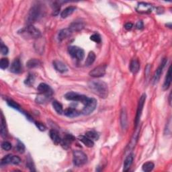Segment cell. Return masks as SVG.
Segmentation results:
<instances>
[{
  "label": "cell",
  "mask_w": 172,
  "mask_h": 172,
  "mask_svg": "<svg viewBox=\"0 0 172 172\" xmlns=\"http://www.w3.org/2000/svg\"><path fill=\"white\" fill-rule=\"evenodd\" d=\"M145 100H146V94H143L141 96L140 99H139V101H138L137 110H136V118H135V128L137 127L138 124L139 123V121H140L141 114L143 110V107H144V102H145Z\"/></svg>",
  "instance_id": "52a82bcc"
},
{
  "label": "cell",
  "mask_w": 172,
  "mask_h": 172,
  "mask_svg": "<svg viewBox=\"0 0 172 172\" xmlns=\"http://www.w3.org/2000/svg\"><path fill=\"white\" fill-rule=\"evenodd\" d=\"M7 104L9 105L10 107H12L13 109H16V110H20V105H19L18 103H16V102H14V101H13L12 100H7Z\"/></svg>",
  "instance_id": "836d02e7"
},
{
  "label": "cell",
  "mask_w": 172,
  "mask_h": 172,
  "mask_svg": "<svg viewBox=\"0 0 172 172\" xmlns=\"http://www.w3.org/2000/svg\"><path fill=\"white\" fill-rule=\"evenodd\" d=\"M152 9L153 7L151 4L144 2L138 3L136 7V12L140 13H149L151 12Z\"/></svg>",
  "instance_id": "30bf717a"
},
{
  "label": "cell",
  "mask_w": 172,
  "mask_h": 172,
  "mask_svg": "<svg viewBox=\"0 0 172 172\" xmlns=\"http://www.w3.org/2000/svg\"><path fill=\"white\" fill-rule=\"evenodd\" d=\"M72 31L69 28H65L61 30V31L59 32V35H58V39L59 41H62L64 39H67V38L71 36V34H72Z\"/></svg>",
  "instance_id": "9a60e30c"
},
{
  "label": "cell",
  "mask_w": 172,
  "mask_h": 172,
  "mask_svg": "<svg viewBox=\"0 0 172 172\" xmlns=\"http://www.w3.org/2000/svg\"><path fill=\"white\" fill-rule=\"evenodd\" d=\"M95 54L94 53V52H90V53L88 54V55H87V57L86 59V61L85 64L86 66H89V65H91L95 61Z\"/></svg>",
  "instance_id": "4316f807"
},
{
  "label": "cell",
  "mask_w": 172,
  "mask_h": 172,
  "mask_svg": "<svg viewBox=\"0 0 172 172\" xmlns=\"http://www.w3.org/2000/svg\"><path fill=\"white\" fill-rule=\"evenodd\" d=\"M96 106L97 101L94 99V98H89L88 102L84 105V107L81 112L84 115H89V114L92 113L95 110Z\"/></svg>",
  "instance_id": "ba28073f"
},
{
  "label": "cell",
  "mask_w": 172,
  "mask_h": 172,
  "mask_svg": "<svg viewBox=\"0 0 172 172\" xmlns=\"http://www.w3.org/2000/svg\"><path fill=\"white\" fill-rule=\"evenodd\" d=\"M154 167H155V165L153 162H146L145 163H144V164L143 165V170L146 172L151 171L153 170Z\"/></svg>",
  "instance_id": "f1b7e54d"
},
{
  "label": "cell",
  "mask_w": 172,
  "mask_h": 172,
  "mask_svg": "<svg viewBox=\"0 0 172 172\" xmlns=\"http://www.w3.org/2000/svg\"><path fill=\"white\" fill-rule=\"evenodd\" d=\"M53 66L57 71L62 73L67 72L68 70L65 64L61 61H58V60H55V61H53Z\"/></svg>",
  "instance_id": "7c38bea8"
},
{
  "label": "cell",
  "mask_w": 172,
  "mask_h": 172,
  "mask_svg": "<svg viewBox=\"0 0 172 172\" xmlns=\"http://www.w3.org/2000/svg\"><path fill=\"white\" fill-rule=\"evenodd\" d=\"M64 114L65 116L69 117V118H75V117H77L80 115V112L75 108H69L64 111Z\"/></svg>",
  "instance_id": "e0dca14e"
},
{
  "label": "cell",
  "mask_w": 172,
  "mask_h": 172,
  "mask_svg": "<svg viewBox=\"0 0 172 172\" xmlns=\"http://www.w3.org/2000/svg\"><path fill=\"white\" fill-rule=\"evenodd\" d=\"M34 80H35V79H34V75L30 74L28 75V77H27V79L25 80V81H24V83H25V84H26L27 86H31L32 85V84L34 83Z\"/></svg>",
  "instance_id": "e575fe53"
},
{
  "label": "cell",
  "mask_w": 172,
  "mask_h": 172,
  "mask_svg": "<svg viewBox=\"0 0 172 172\" xmlns=\"http://www.w3.org/2000/svg\"><path fill=\"white\" fill-rule=\"evenodd\" d=\"M133 159H134V156L133 154H130L127 157L124 162L123 170L124 171H127L129 170V168H130V166L133 162Z\"/></svg>",
  "instance_id": "ffe728a7"
},
{
  "label": "cell",
  "mask_w": 172,
  "mask_h": 172,
  "mask_svg": "<svg viewBox=\"0 0 172 172\" xmlns=\"http://www.w3.org/2000/svg\"><path fill=\"white\" fill-rule=\"evenodd\" d=\"M171 94L170 93V96H169V97H170V100H169V103H170V105H171Z\"/></svg>",
  "instance_id": "f6af8a7d"
},
{
  "label": "cell",
  "mask_w": 172,
  "mask_h": 172,
  "mask_svg": "<svg viewBox=\"0 0 172 172\" xmlns=\"http://www.w3.org/2000/svg\"><path fill=\"white\" fill-rule=\"evenodd\" d=\"M65 98L68 100L71 101H75V102H81L84 105L88 102L89 100V98L86 96L84 95L79 94L77 93H75L73 92H70L67 93L65 95Z\"/></svg>",
  "instance_id": "5b68a950"
},
{
  "label": "cell",
  "mask_w": 172,
  "mask_h": 172,
  "mask_svg": "<svg viewBox=\"0 0 172 172\" xmlns=\"http://www.w3.org/2000/svg\"><path fill=\"white\" fill-rule=\"evenodd\" d=\"M73 163L75 166H81L86 163L87 161V155L80 150H75L73 152Z\"/></svg>",
  "instance_id": "277c9868"
},
{
  "label": "cell",
  "mask_w": 172,
  "mask_h": 172,
  "mask_svg": "<svg viewBox=\"0 0 172 172\" xmlns=\"http://www.w3.org/2000/svg\"><path fill=\"white\" fill-rule=\"evenodd\" d=\"M35 124H36V126L38 127V129H39L40 130L45 131L46 130V127L43 124L40 123V122H35Z\"/></svg>",
  "instance_id": "60d3db41"
},
{
  "label": "cell",
  "mask_w": 172,
  "mask_h": 172,
  "mask_svg": "<svg viewBox=\"0 0 172 172\" xmlns=\"http://www.w3.org/2000/svg\"><path fill=\"white\" fill-rule=\"evenodd\" d=\"M90 40L95 42L100 43L101 42V36L98 34H94L90 37Z\"/></svg>",
  "instance_id": "74e56055"
},
{
  "label": "cell",
  "mask_w": 172,
  "mask_h": 172,
  "mask_svg": "<svg viewBox=\"0 0 172 172\" xmlns=\"http://www.w3.org/2000/svg\"><path fill=\"white\" fill-rule=\"evenodd\" d=\"M50 136L52 141H53V143L56 144H58L61 143V138L60 137L58 132L55 130H51L50 131Z\"/></svg>",
  "instance_id": "ac0fdd59"
},
{
  "label": "cell",
  "mask_w": 172,
  "mask_h": 172,
  "mask_svg": "<svg viewBox=\"0 0 172 172\" xmlns=\"http://www.w3.org/2000/svg\"><path fill=\"white\" fill-rule=\"evenodd\" d=\"M167 61H168L167 59H163V61H162V63H161V64L159 65V66L158 67L157 69L156 70V71H155V74H154L153 80V81L154 84L157 83L158 81H159V79L161 77V75H162V74L163 69H164L165 65H166V63H167Z\"/></svg>",
  "instance_id": "8fae6325"
},
{
  "label": "cell",
  "mask_w": 172,
  "mask_h": 172,
  "mask_svg": "<svg viewBox=\"0 0 172 172\" xmlns=\"http://www.w3.org/2000/svg\"><path fill=\"white\" fill-rule=\"evenodd\" d=\"M133 24L130 22H128L127 24H124V28L127 30V31H129V30H131L133 28Z\"/></svg>",
  "instance_id": "b9f144b4"
},
{
  "label": "cell",
  "mask_w": 172,
  "mask_h": 172,
  "mask_svg": "<svg viewBox=\"0 0 172 172\" xmlns=\"http://www.w3.org/2000/svg\"><path fill=\"white\" fill-rule=\"evenodd\" d=\"M151 65H147V67L145 68V74L147 76H148L149 75V71H150V69H151Z\"/></svg>",
  "instance_id": "ee69618b"
},
{
  "label": "cell",
  "mask_w": 172,
  "mask_h": 172,
  "mask_svg": "<svg viewBox=\"0 0 172 172\" xmlns=\"http://www.w3.org/2000/svg\"><path fill=\"white\" fill-rule=\"evenodd\" d=\"M40 64H41V63H40L39 60L33 59L29 60V61L26 63V66L27 67L29 68V69H33V68L40 66Z\"/></svg>",
  "instance_id": "d4e9b609"
},
{
  "label": "cell",
  "mask_w": 172,
  "mask_h": 172,
  "mask_svg": "<svg viewBox=\"0 0 172 172\" xmlns=\"http://www.w3.org/2000/svg\"><path fill=\"white\" fill-rule=\"evenodd\" d=\"M9 60L6 58H3L1 59V61H0V68L1 69H5L9 66Z\"/></svg>",
  "instance_id": "1f68e13d"
},
{
  "label": "cell",
  "mask_w": 172,
  "mask_h": 172,
  "mask_svg": "<svg viewBox=\"0 0 172 172\" xmlns=\"http://www.w3.org/2000/svg\"><path fill=\"white\" fill-rule=\"evenodd\" d=\"M68 51L71 56L73 58L77 59L79 61H81L83 60L84 57H85V53L82 48H79L77 46H69L68 48Z\"/></svg>",
  "instance_id": "8992f818"
},
{
  "label": "cell",
  "mask_w": 172,
  "mask_h": 172,
  "mask_svg": "<svg viewBox=\"0 0 172 172\" xmlns=\"http://www.w3.org/2000/svg\"><path fill=\"white\" fill-rule=\"evenodd\" d=\"M19 34L26 39H39L41 36L39 30L32 25H28L26 28L22 29L19 31Z\"/></svg>",
  "instance_id": "7a4b0ae2"
},
{
  "label": "cell",
  "mask_w": 172,
  "mask_h": 172,
  "mask_svg": "<svg viewBox=\"0 0 172 172\" xmlns=\"http://www.w3.org/2000/svg\"><path fill=\"white\" fill-rule=\"evenodd\" d=\"M53 106L54 109V110H55L58 114H61L62 113L64 112L62 105L59 102H57V101H54L53 102Z\"/></svg>",
  "instance_id": "83f0119b"
},
{
  "label": "cell",
  "mask_w": 172,
  "mask_h": 172,
  "mask_svg": "<svg viewBox=\"0 0 172 172\" xmlns=\"http://www.w3.org/2000/svg\"><path fill=\"white\" fill-rule=\"evenodd\" d=\"M76 10V7L74 6H69L65 8L61 13V16L63 18H66L68 16L71 15L74 12V11Z\"/></svg>",
  "instance_id": "44dd1931"
},
{
  "label": "cell",
  "mask_w": 172,
  "mask_h": 172,
  "mask_svg": "<svg viewBox=\"0 0 172 172\" xmlns=\"http://www.w3.org/2000/svg\"><path fill=\"white\" fill-rule=\"evenodd\" d=\"M143 26H144L143 22L142 21L137 22V23H136V28L137 29H139V30L143 28Z\"/></svg>",
  "instance_id": "7bdbcfd3"
},
{
  "label": "cell",
  "mask_w": 172,
  "mask_h": 172,
  "mask_svg": "<svg viewBox=\"0 0 172 172\" xmlns=\"http://www.w3.org/2000/svg\"><path fill=\"white\" fill-rule=\"evenodd\" d=\"M83 24L80 21H76L71 24L69 28L71 30L72 32L74 31H79L83 28Z\"/></svg>",
  "instance_id": "603a6c76"
},
{
  "label": "cell",
  "mask_w": 172,
  "mask_h": 172,
  "mask_svg": "<svg viewBox=\"0 0 172 172\" xmlns=\"http://www.w3.org/2000/svg\"><path fill=\"white\" fill-rule=\"evenodd\" d=\"M20 162H21V159L20 157L18 156H15V155H13L12 159V164L18 165Z\"/></svg>",
  "instance_id": "ab89813d"
},
{
  "label": "cell",
  "mask_w": 172,
  "mask_h": 172,
  "mask_svg": "<svg viewBox=\"0 0 172 172\" xmlns=\"http://www.w3.org/2000/svg\"><path fill=\"white\" fill-rule=\"evenodd\" d=\"M1 148L5 151H10L12 149V144L7 141L3 142L1 144Z\"/></svg>",
  "instance_id": "d590c367"
},
{
  "label": "cell",
  "mask_w": 172,
  "mask_h": 172,
  "mask_svg": "<svg viewBox=\"0 0 172 172\" xmlns=\"http://www.w3.org/2000/svg\"><path fill=\"white\" fill-rule=\"evenodd\" d=\"M74 139L75 138L73 137L71 135H69V134H68V135H67L65 136L63 140L61 141L62 145L64 147H65V148H67V147L69 146L71 143L74 141Z\"/></svg>",
  "instance_id": "cb8c5ba5"
},
{
  "label": "cell",
  "mask_w": 172,
  "mask_h": 172,
  "mask_svg": "<svg viewBox=\"0 0 172 172\" xmlns=\"http://www.w3.org/2000/svg\"><path fill=\"white\" fill-rule=\"evenodd\" d=\"M78 138H79V140H80L81 142H82V143L87 147H92L94 145V141H93V140L90 139L86 136L80 135L78 136Z\"/></svg>",
  "instance_id": "d6986e66"
},
{
  "label": "cell",
  "mask_w": 172,
  "mask_h": 172,
  "mask_svg": "<svg viewBox=\"0 0 172 172\" xmlns=\"http://www.w3.org/2000/svg\"><path fill=\"white\" fill-rule=\"evenodd\" d=\"M12 155H7L5 156L4 158H2L1 161V165H6L12 163Z\"/></svg>",
  "instance_id": "f546056e"
},
{
  "label": "cell",
  "mask_w": 172,
  "mask_h": 172,
  "mask_svg": "<svg viewBox=\"0 0 172 172\" xmlns=\"http://www.w3.org/2000/svg\"><path fill=\"white\" fill-rule=\"evenodd\" d=\"M88 87L91 91L101 98H106L108 95V87L104 81L92 80L88 82Z\"/></svg>",
  "instance_id": "6da1fadb"
},
{
  "label": "cell",
  "mask_w": 172,
  "mask_h": 172,
  "mask_svg": "<svg viewBox=\"0 0 172 172\" xmlns=\"http://www.w3.org/2000/svg\"><path fill=\"white\" fill-rule=\"evenodd\" d=\"M106 65H100L89 72V75L93 77H101L106 74Z\"/></svg>",
  "instance_id": "9c48e42d"
},
{
  "label": "cell",
  "mask_w": 172,
  "mask_h": 172,
  "mask_svg": "<svg viewBox=\"0 0 172 172\" xmlns=\"http://www.w3.org/2000/svg\"><path fill=\"white\" fill-rule=\"evenodd\" d=\"M139 68H140V65H139L138 60L133 59V61L130 62V71L133 73H134V74H135V73H136L138 71Z\"/></svg>",
  "instance_id": "7402d4cb"
},
{
  "label": "cell",
  "mask_w": 172,
  "mask_h": 172,
  "mask_svg": "<svg viewBox=\"0 0 172 172\" xmlns=\"http://www.w3.org/2000/svg\"><path fill=\"white\" fill-rule=\"evenodd\" d=\"M38 91H39L40 94H46L48 95H50L52 94V90L51 87L48 86L47 84L45 83H41L39 84V86H38Z\"/></svg>",
  "instance_id": "4fadbf2b"
},
{
  "label": "cell",
  "mask_w": 172,
  "mask_h": 172,
  "mask_svg": "<svg viewBox=\"0 0 172 172\" xmlns=\"http://www.w3.org/2000/svg\"><path fill=\"white\" fill-rule=\"evenodd\" d=\"M10 71L13 73H18L21 71V63L18 59H16L12 62L10 67Z\"/></svg>",
  "instance_id": "5bb4252c"
},
{
  "label": "cell",
  "mask_w": 172,
  "mask_h": 172,
  "mask_svg": "<svg viewBox=\"0 0 172 172\" xmlns=\"http://www.w3.org/2000/svg\"><path fill=\"white\" fill-rule=\"evenodd\" d=\"M86 136L92 140L97 141L99 138V136H98V134L96 133H95L94 131H88V132L86 133Z\"/></svg>",
  "instance_id": "4dcf8cb0"
},
{
  "label": "cell",
  "mask_w": 172,
  "mask_h": 172,
  "mask_svg": "<svg viewBox=\"0 0 172 172\" xmlns=\"http://www.w3.org/2000/svg\"><path fill=\"white\" fill-rule=\"evenodd\" d=\"M16 149H17L18 152L21 153H23L24 151H25V146L24 145V144L22 143V142L18 141L17 145H16Z\"/></svg>",
  "instance_id": "8d00e7d4"
},
{
  "label": "cell",
  "mask_w": 172,
  "mask_h": 172,
  "mask_svg": "<svg viewBox=\"0 0 172 172\" xmlns=\"http://www.w3.org/2000/svg\"><path fill=\"white\" fill-rule=\"evenodd\" d=\"M8 48L7 46H5L4 43L1 42V53L2 54H4V55H6V54L8 53Z\"/></svg>",
  "instance_id": "f35d334b"
},
{
  "label": "cell",
  "mask_w": 172,
  "mask_h": 172,
  "mask_svg": "<svg viewBox=\"0 0 172 172\" xmlns=\"http://www.w3.org/2000/svg\"><path fill=\"white\" fill-rule=\"evenodd\" d=\"M171 67H170V68L168 69V73L167 75H166L164 83H163V90H167L169 87H170L171 85Z\"/></svg>",
  "instance_id": "2e32d148"
},
{
  "label": "cell",
  "mask_w": 172,
  "mask_h": 172,
  "mask_svg": "<svg viewBox=\"0 0 172 172\" xmlns=\"http://www.w3.org/2000/svg\"><path fill=\"white\" fill-rule=\"evenodd\" d=\"M121 124L123 129L126 128V126L127 124V114L125 112V111L122 112L121 114Z\"/></svg>",
  "instance_id": "d6a6232c"
},
{
  "label": "cell",
  "mask_w": 172,
  "mask_h": 172,
  "mask_svg": "<svg viewBox=\"0 0 172 172\" xmlns=\"http://www.w3.org/2000/svg\"><path fill=\"white\" fill-rule=\"evenodd\" d=\"M42 13V9L39 5H35L30 10L28 16V23L31 25V24L35 22L40 17Z\"/></svg>",
  "instance_id": "3957f363"
},
{
  "label": "cell",
  "mask_w": 172,
  "mask_h": 172,
  "mask_svg": "<svg viewBox=\"0 0 172 172\" xmlns=\"http://www.w3.org/2000/svg\"><path fill=\"white\" fill-rule=\"evenodd\" d=\"M0 133L3 137H5L7 135V130H6V124H5V121L4 120V117L3 114H1V130Z\"/></svg>",
  "instance_id": "484cf974"
}]
</instances>
